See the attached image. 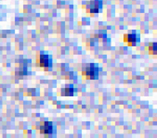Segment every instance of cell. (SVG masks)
<instances>
[{"mask_svg": "<svg viewBox=\"0 0 157 138\" xmlns=\"http://www.w3.org/2000/svg\"><path fill=\"white\" fill-rule=\"evenodd\" d=\"M75 93V89L72 85H68L64 88L61 89V95H68V96H72Z\"/></svg>", "mask_w": 157, "mask_h": 138, "instance_id": "6", "label": "cell"}, {"mask_svg": "<svg viewBox=\"0 0 157 138\" xmlns=\"http://www.w3.org/2000/svg\"><path fill=\"white\" fill-rule=\"evenodd\" d=\"M102 9V0H91L86 5V9L90 13H98Z\"/></svg>", "mask_w": 157, "mask_h": 138, "instance_id": "3", "label": "cell"}, {"mask_svg": "<svg viewBox=\"0 0 157 138\" xmlns=\"http://www.w3.org/2000/svg\"><path fill=\"white\" fill-rule=\"evenodd\" d=\"M38 65L44 69H48V68L52 67L51 57L49 55H47V54H41L38 57Z\"/></svg>", "mask_w": 157, "mask_h": 138, "instance_id": "4", "label": "cell"}, {"mask_svg": "<svg viewBox=\"0 0 157 138\" xmlns=\"http://www.w3.org/2000/svg\"><path fill=\"white\" fill-rule=\"evenodd\" d=\"M53 130H54V126L51 121H42L40 123V132L43 135L48 136L52 134Z\"/></svg>", "mask_w": 157, "mask_h": 138, "instance_id": "5", "label": "cell"}, {"mask_svg": "<svg viewBox=\"0 0 157 138\" xmlns=\"http://www.w3.org/2000/svg\"><path fill=\"white\" fill-rule=\"evenodd\" d=\"M149 53L151 54V55H156V53H157V45H156V43L151 44V46L149 47Z\"/></svg>", "mask_w": 157, "mask_h": 138, "instance_id": "7", "label": "cell"}, {"mask_svg": "<svg viewBox=\"0 0 157 138\" xmlns=\"http://www.w3.org/2000/svg\"><path fill=\"white\" fill-rule=\"evenodd\" d=\"M124 42L128 46L135 47L140 42V34H138L136 32L124 34Z\"/></svg>", "mask_w": 157, "mask_h": 138, "instance_id": "2", "label": "cell"}, {"mask_svg": "<svg viewBox=\"0 0 157 138\" xmlns=\"http://www.w3.org/2000/svg\"><path fill=\"white\" fill-rule=\"evenodd\" d=\"M99 73H100L99 66L95 63L87 64L81 71V75L86 80H97L99 78Z\"/></svg>", "mask_w": 157, "mask_h": 138, "instance_id": "1", "label": "cell"}]
</instances>
